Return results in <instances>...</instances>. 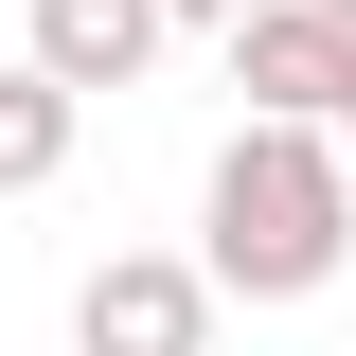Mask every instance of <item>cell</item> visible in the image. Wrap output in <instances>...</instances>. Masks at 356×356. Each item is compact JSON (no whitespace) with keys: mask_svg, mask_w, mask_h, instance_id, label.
<instances>
[{"mask_svg":"<svg viewBox=\"0 0 356 356\" xmlns=\"http://www.w3.org/2000/svg\"><path fill=\"white\" fill-rule=\"evenodd\" d=\"M196 267H214V303H321L356 267V161L321 125H232L196 178Z\"/></svg>","mask_w":356,"mask_h":356,"instance_id":"6da1fadb","label":"cell"},{"mask_svg":"<svg viewBox=\"0 0 356 356\" xmlns=\"http://www.w3.org/2000/svg\"><path fill=\"white\" fill-rule=\"evenodd\" d=\"M72 356H214V267L196 250H107L72 285Z\"/></svg>","mask_w":356,"mask_h":356,"instance_id":"7a4b0ae2","label":"cell"},{"mask_svg":"<svg viewBox=\"0 0 356 356\" xmlns=\"http://www.w3.org/2000/svg\"><path fill=\"white\" fill-rule=\"evenodd\" d=\"M214 54H232V89H250V125H321V143H339V107H356V18L267 0L250 36H214Z\"/></svg>","mask_w":356,"mask_h":356,"instance_id":"3957f363","label":"cell"},{"mask_svg":"<svg viewBox=\"0 0 356 356\" xmlns=\"http://www.w3.org/2000/svg\"><path fill=\"white\" fill-rule=\"evenodd\" d=\"M161 36H178L161 0H18V72H54L72 107H89V89H143Z\"/></svg>","mask_w":356,"mask_h":356,"instance_id":"277c9868","label":"cell"},{"mask_svg":"<svg viewBox=\"0 0 356 356\" xmlns=\"http://www.w3.org/2000/svg\"><path fill=\"white\" fill-rule=\"evenodd\" d=\"M72 125H89V107H72L54 72H0V196H36V178H72Z\"/></svg>","mask_w":356,"mask_h":356,"instance_id":"5b68a950","label":"cell"},{"mask_svg":"<svg viewBox=\"0 0 356 356\" xmlns=\"http://www.w3.org/2000/svg\"><path fill=\"white\" fill-rule=\"evenodd\" d=\"M161 18H178V36H250L267 0H161Z\"/></svg>","mask_w":356,"mask_h":356,"instance_id":"8992f818","label":"cell"},{"mask_svg":"<svg viewBox=\"0 0 356 356\" xmlns=\"http://www.w3.org/2000/svg\"><path fill=\"white\" fill-rule=\"evenodd\" d=\"M339 161H356V107H339Z\"/></svg>","mask_w":356,"mask_h":356,"instance_id":"52a82bcc","label":"cell"},{"mask_svg":"<svg viewBox=\"0 0 356 356\" xmlns=\"http://www.w3.org/2000/svg\"><path fill=\"white\" fill-rule=\"evenodd\" d=\"M321 18H356V0H321Z\"/></svg>","mask_w":356,"mask_h":356,"instance_id":"ba28073f","label":"cell"}]
</instances>
